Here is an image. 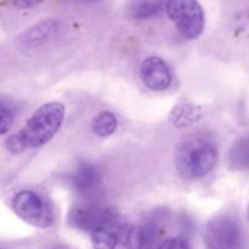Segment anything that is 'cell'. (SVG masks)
<instances>
[{
  "instance_id": "d6986e66",
  "label": "cell",
  "mask_w": 249,
  "mask_h": 249,
  "mask_svg": "<svg viewBox=\"0 0 249 249\" xmlns=\"http://www.w3.org/2000/svg\"><path fill=\"white\" fill-rule=\"evenodd\" d=\"M51 249H71L68 248L67 246H63V245H58V246H55V247H53Z\"/></svg>"
},
{
  "instance_id": "3957f363",
  "label": "cell",
  "mask_w": 249,
  "mask_h": 249,
  "mask_svg": "<svg viewBox=\"0 0 249 249\" xmlns=\"http://www.w3.org/2000/svg\"><path fill=\"white\" fill-rule=\"evenodd\" d=\"M12 208L19 219L34 228L48 229L55 223V213L50 203L31 190L19 191L15 195Z\"/></svg>"
},
{
  "instance_id": "e0dca14e",
  "label": "cell",
  "mask_w": 249,
  "mask_h": 249,
  "mask_svg": "<svg viewBox=\"0 0 249 249\" xmlns=\"http://www.w3.org/2000/svg\"><path fill=\"white\" fill-rule=\"evenodd\" d=\"M158 249H191V247H190L187 241H185L184 238L174 237L164 241V242L158 247Z\"/></svg>"
},
{
  "instance_id": "ba28073f",
  "label": "cell",
  "mask_w": 249,
  "mask_h": 249,
  "mask_svg": "<svg viewBox=\"0 0 249 249\" xmlns=\"http://www.w3.org/2000/svg\"><path fill=\"white\" fill-rule=\"evenodd\" d=\"M72 185L80 196L91 198L96 196L101 187V175L94 164L88 162L80 163L73 173Z\"/></svg>"
},
{
  "instance_id": "6da1fadb",
  "label": "cell",
  "mask_w": 249,
  "mask_h": 249,
  "mask_svg": "<svg viewBox=\"0 0 249 249\" xmlns=\"http://www.w3.org/2000/svg\"><path fill=\"white\" fill-rule=\"evenodd\" d=\"M65 118V107L60 102H48L39 107L23 128L5 142L7 150L18 153L26 148H36L45 145L61 128Z\"/></svg>"
},
{
  "instance_id": "9a60e30c",
  "label": "cell",
  "mask_w": 249,
  "mask_h": 249,
  "mask_svg": "<svg viewBox=\"0 0 249 249\" xmlns=\"http://www.w3.org/2000/svg\"><path fill=\"white\" fill-rule=\"evenodd\" d=\"M15 119V112L12 107L4 100H0V135L9 133Z\"/></svg>"
},
{
  "instance_id": "7402d4cb",
  "label": "cell",
  "mask_w": 249,
  "mask_h": 249,
  "mask_svg": "<svg viewBox=\"0 0 249 249\" xmlns=\"http://www.w3.org/2000/svg\"><path fill=\"white\" fill-rule=\"evenodd\" d=\"M0 249H1V248H0Z\"/></svg>"
},
{
  "instance_id": "44dd1931",
  "label": "cell",
  "mask_w": 249,
  "mask_h": 249,
  "mask_svg": "<svg viewBox=\"0 0 249 249\" xmlns=\"http://www.w3.org/2000/svg\"><path fill=\"white\" fill-rule=\"evenodd\" d=\"M248 216H249V207H248Z\"/></svg>"
},
{
  "instance_id": "5b68a950",
  "label": "cell",
  "mask_w": 249,
  "mask_h": 249,
  "mask_svg": "<svg viewBox=\"0 0 249 249\" xmlns=\"http://www.w3.org/2000/svg\"><path fill=\"white\" fill-rule=\"evenodd\" d=\"M207 249H243L242 230L235 218L219 215L212 219L204 231Z\"/></svg>"
},
{
  "instance_id": "30bf717a",
  "label": "cell",
  "mask_w": 249,
  "mask_h": 249,
  "mask_svg": "<svg viewBox=\"0 0 249 249\" xmlns=\"http://www.w3.org/2000/svg\"><path fill=\"white\" fill-rule=\"evenodd\" d=\"M118 247L121 249H143L146 247V235L143 228L125 221L122 229Z\"/></svg>"
},
{
  "instance_id": "52a82bcc",
  "label": "cell",
  "mask_w": 249,
  "mask_h": 249,
  "mask_svg": "<svg viewBox=\"0 0 249 249\" xmlns=\"http://www.w3.org/2000/svg\"><path fill=\"white\" fill-rule=\"evenodd\" d=\"M140 75L148 89L153 91H163L172 83V73L167 63L157 56H150L141 65Z\"/></svg>"
},
{
  "instance_id": "8fae6325",
  "label": "cell",
  "mask_w": 249,
  "mask_h": 249,
  "mask_svg": "<svg viewBox=\"0 0 249 249\" xmlns=\"http://www.w3.org/2000/svg\"><path fill=\"white\" fill-rule=\"evenodd\" d=\"M230 165L236 170H249V134L238 139L229 153Z\"/></svg>"
},
{
  "instance_id": "9c48e42d",
  "label": "cell",
  "mask_w": 249,
  "mask_h": 249,
  "mask_svg": "<svg viewBox=\"0 0 249 249\" xmlns=\"http://www.w3.org/2000/svg\"><path fill=\"white\" fill-rule=\"evenodd\" d=\"M113 209L104 208V207L87 204L75 208L70 214V224L75 229L91 232L95 226L104 220Z\"/></svg>"
},
{
  "instance_id": "2e32d148",
  "label": "cell",
  "mask_w": 249,
  "mask_h": 249,
  "mask_svg": "<svg viewBox=\"0 0 249 249\" xmlns=\"http://www.w3.org/2000/svg\"><path fill=\"white\" fill-rule=\"evenodd\" d=\"M172 114L177 125H189V123L194 122V117L196 116L192 107H177Z\"/></svg>"
},
{
  "instance_id": "4fadbf2b",
  "label": "cell",
  "mask_w": 249,
  "mask_h": 249,
  "mask_svg": "<svg viewBox=\"0 0 249 249\" xmlns=\"http://www.w3.org/2000/svg\"><path fill=\"white\" fill-rule=\"evenodd\" d=\"M118 121L112 112L104 111L94 117L91 122L92 133L100 138H107L117 130Z\"/></svg>"
},
{
  "instance_id": "ffe728a7",
  "label": "cell",
  "mask_w": 249,
  "mask_h": 249,
  "mask_svg": "<svg viewBox=\"0 0 249 249\" xmlns=\"http://www.w3.org/2000/svg\"><path fill=\"white\" fill-rule=\"evenodd\" d=\"M82 1H85V2H91V1H95V0H82Z\"/></svg>"
},
{
  "instance_id": "277c9868",
  "label": "cell",
  "mask_w": 249,
  "mask_h": 249,
  "mask_svg": "<svg viewBox=\"0 0 249 249\" xmlns=\"http://www.w3.org/2000/svg\"><path fill=\"white\" fill-rule=\"evenodd\" d=\"M165 10L178 31L187 39H196L204 29V12L197 0H168Z\"/></svg>"
},
{
  "instance_id": "8992f818",
  "label": "cell",
  "mask_w": 249,
  "mask_h": 249,
  "mask_svg": "<svg viewBox=\"0 0 249 249\" xmlns=\"http://www.w3.org/2000/svg\"><path fill=\"white\" fill-rule=\"evenodd\" d=\"M125 221L116 212L112 211L90 232L94 249H116L118 247L122 229Z\"/></svg>"
},
{
  "instance_id": "7c38bea8",
  "label": "cell",
  "mask_w": 249,
  "mask_h": 249,
  "mask_svg": "<svg viewBox=\"0 0 249 249\" xmlns=\"http://www.w3.org/2000/svg\"><path fill=\"white\" fill-rule=\"evenodd\" d=\"M167 1L168 0H131L129 12L134 18H150L157 15Z\"/></svg>"
},
{
  "instance_id": "ac0fdd59",
  "label": "cell",
  "mask_w": 249,
  "mask_h": 249,
  "mask_svg": "<svg viewBox=\"0 0 249 249\" xmlns=\"http://www.w3.org/2000/svg\"><path fill=\"white\" fill-rule=\"evenodd\" d=\"M10 1L17 9H31V7L40 4L43 0H10Z\"/></svg>"
},
{
  "instance_id": "5bb4252c",
  "label": "cell",
  "mask_w": 249,
  "mask_h": 249,
  "mask_svg": "<svg viewBox=\"0 0 249 249\" xmlns=\"http://www.w3.org/2000/svg\"><path fill=\"white\" fill-rule=\"evenodd\" d=\"M56 31V23L53 21H44L38 23L36 26L32 27L28 32H27L24 39L26 43L33 44V45H38L40 41H44L46 38L51 36L53 32Z\"/></svg>"
},
{
  "instance_id": "7a4b0ae2",
  "label": "cell",
  "mask_w": 249,
  "mask_h": 249,
  "mask_svg": "<svg viewBox=\"0 0 249 249\" xmlns=\"http://www.w3.org/2000/svg\"><path fill=\"white\" fill-rule=\"evenodd\" d=\"M218 160V150L212 141L191 138L184 141L175 153V167L181 178L198 179L208 174Z\"/></svg>"
}]
</instances>
